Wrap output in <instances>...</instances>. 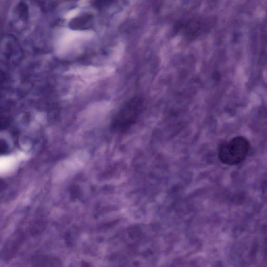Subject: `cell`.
I'll return each instance as SVG.
<instances>
[{"mask_svg":"<svg viewBox=\"0 0 267 267\" xmlns=\"http://www.w3.org/2000/svg\"><path fill=\"white\" fill-rule=\"evenodd\" d=\"M142 100L136 97L126 102L113 118L112 128L116 132H123L135 124L141 113Z\"/></svg>","mask_w":267,"mask_h":267,"instance_id":"7a4b0ae2","label":"cell"},{"mask_svg":"<svg viewBox=\"0 0 267 267\" xmlns=\"http://www.w3.org/2000/svg\"><path fill=\"white\" fill-rule=\"evenodd\" d=\"M250 148L248 140L243 137H237L221 144L218 156L225 165L235 166L241 164L246 158Z\"/></svg>","mask_w":267,"mask_h":267,"instance_id":"6da1fadb","label":"cell"},{"mask_svg":"<svg viewBox=\"0 0 267 267\" xmlns=\"http://www.w3.org/2000/svg\"><path fill=\"white\" fill-rule=\"evenodd\" d=\"M77 13H78V11L77 10H74L69 14L68 17L69 18H73V17L76 16V14H77Z\"/></svg>","mask_w":267,"mask_h":267,"instance_id":"3957f363","label":"cell"}]
</instances>
